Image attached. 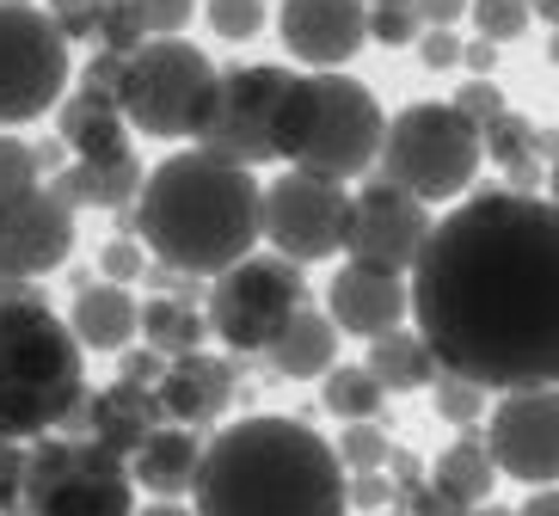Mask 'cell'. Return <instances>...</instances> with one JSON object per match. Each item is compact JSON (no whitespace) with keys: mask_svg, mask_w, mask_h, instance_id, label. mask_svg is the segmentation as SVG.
Listing matches in <instances>:
<instances>
[{"mask_svg":"<svg viewBox=\"0 0 559 516\" xmlns=\"http://www.w3.org/2000/svg\"><path fill=\"white\" fill-rule=\"evenodd\" d=\"M68 326L81 338V350H130V338L142 333V308L123 284H74V308H68Z\"/></svg>","mask_w":559,"mask_h":516,"instance_id":"cell-20","label":"cell"},{"mask_svg":"<svg viewBox=\"0 0 559 516\" xmlns=\"http://www.w3.org/2000/svg\"><path fill=\"white\" fill-rule=\"evenodd\" d=\"M203 13H210V32L228 44H247L264 32V0H210Z\"/></svg>","mask_w":559,"mask_h":516,"instance_id":"cell-34","label":"cell"},{"mask_svg":"<svg viewBox=\"0 0 559 516\" xmlns=\"http://www.w3.org/2000/svg\"><path fill=\"white\" fill-rule=\"evenodd\" d=\"M394 504V480L381 473V467H369V473H350V511H388Z\"/></svg>","mask_w":559,"mask_h":516,"instance_id":"cell-43","label":"cell"},{"mask_svg":"<svg viewBox=\"0 0 559 516\" xmlns=\"http://www.w3.org/2000/svg\"><path fill=\"white\" fill-rule=\"evenodd\" d=\"M425 240H430V209L412 191L376 179L350 197V228H345L350 265H376V271H400L406 277L418 265Z\"/></svg>","mask_w":559,"mask_h":516,"instance_id":"cell-13","label":"cell"},{"mask_svg":"<svg viewBox=\"0 0 559 516\" xmlns=\"http://www.w3.org/2000/svg\"><path fill=\"white\" fill-rule=\"evenodd\" d=\"M528 13H535V19H547V25L559 32V0H528Z\"/></svg>","mask_w":559,"mask_h":516,"instance_id":"cell-51","label":"cell"},{"mask_svg":"<svg viewBox=\"0 0 559 516\" xmlns=\"http://www.w3.org/2000/svg\"><path fill=\"white\" fill-rule=\"evenodd\" d=\"M547 56H554V62H559V32H554V44H547Z\"/></svg>","mask_w":559,"mask_h":516,"instance_id":"cell-55","label":"cell"},{"mask_svg":"<svg viewBox=\"0 0 559 516\" xmlns=\"http://www.w3.org/2000/svg\"><path fill=\"white\" fill-rule=\"evenodd\" d=\"M381 105L350 74H289V93L277 105V160L320 179H357L381 160Z\"/></svg>","mask_w":559,"mask_h":516,"instance_id":"cell-5","label":"cell"},{"mask_svg":"<svg viewBox=\"0 0 559 516\" xmlns=\"http://www.w3.org/2000/svg\"><path fill=\"white\" fill-rule=\"evenodd\" d=\"M332 326L338 333H357V338H381L394 333L400 320L412 314V289L400 271H376V265H345L332 277Z\"/></svg>","mask_w":559,"mask_h":516,"instance_id":"cell-17","label":"cell"},{"mask_svg":"<svg viewBox=\"0 0 559 516\" xmlns=\"http://www.w3.org/2000/svg\"><path fill=\"white\" fill-rule=\"evenodd\" d=\"M376 516H406V511H376Z\"/></svg>","mask_w":559,"mask_h":516,"instance_id":"cell-56","label":"cell"},{"mask_svg":"<svg viewBox=\"0 0 559 516\" xmlns=\"http://www.w3.org/2000/svg\"><path fill=\"white\" fill-rule=\"evenodd\" d=\"M430 485L443 492V499H455L461 511H474V504L492 499V485H498V461L492 449H486V436H461V443H449L443 455H437V467H430Z\"/></svg>","mask_w":559,"mask_h":516,"instance_id":"cell-25","label":"cell"},{"mask_svg":"<svg viewBox=\"0 0 559 516\" xmlns=\"http://www.w3.org/2000/svg\"><path fill=\"white\" fill-rule=\"evenodd\" d=\"M289 93V68L277 62H247L228 68L215 86L210 123H203L198 148L228 160V167H271L277 160V105Z\"/></svg>","mask_w":559,"mask_h":516,"instance_id":"cell-11","label":"cell"},{"mask_svg":"<svg viewBox=\"0 0 559 516\" xmlns=\"http://www.w3.org/2000/svg\"><path fill=\"white\" fill-rule=\"evenodd\" d=\"M37 148L32 142H19V135H0V197L19 191V184H37Z\"/></svg>","mask_w":559,"mask_h":516,"instance_id":"cell-37","label":"cell"},{"mask_svg":"<svg viewBox=\"0 0 559 516\" xmlns=\"http://www.w3.org/2000/svg\"><path fill=\"white\" fill-rule=\"evenodd\" d=\"M418 338L486 394L559 387V209L535 191H479L430 221L412 265Z\"/></svg>","mask_w":559,"mask_h":516,"instance_id":"cell-1","label":"cell"},{"mask_svg":"<svg viewBox=\"0 0 559 516\" xmlns=\"http://www.w3.org/2000/svg\"><path fill=\"white\" fill-rule=\"evenodd\" d=\"M135 516H198L191 504H179V499H154V504H142Z\"/></svg>","mask_w":559,"mask_h":516,"instance_id":"cell-50","label":"cell"},{"mask_svg":"<svg viewBox=\"0 0 559 516\" xmlns=\"http://www.w3.org/2000/svg\"><path fill=\"white\" fill-rule=\"evenodd\" d=\"M148 265H154V252L135 240V233H117V240H105V252H99V277L105 284H142L148 277Z\"/></svg>","mask_w":559,"mask_h":516,"instance_id":"cell-31","label":"cell"},{"mask_svg":"<svg viewBox=\"0 0 559 516\" xmlns=\"http://www.w3.org/2000/svg\"><path fill=\"white\" fill-rule=\"evenodd\" d=\"M332 449H338V461H345L350 473H369V467H388L394 443L381 436V424H376V418H357V424H345V436H338Z\"/></svg>","mask_w":559,"mask_h":516,"instance_id":"cell-30","label":"cell"},{"mask_svg":"<svg viewBox=\"0 0 559 516\" xmlns=\"http://www.w3.org/2000/svg\"><path fill=\"white\" fill-rule=\"evenodd\" d=\"M99 7L105 0H44V13L56 19L68 44H99Z\"/></svg>","mask_w":559,"mask_h":516,"instance_id":"cell-35","label":"cell"},{"mask_svg":"<svg viewBox=\"0 0 559 516\" xmlns=\"http://www.w3.org/2000/svg\"><path fill=\"white\" fill-rule=\"evenodd\" d=\"M68 81H74V56L56 19L44 7L0 0V130L56 111L68 99Z\"/></svg>","mask_w":559,"mask_h":516,"instance_id":"cell-10","label":"cell"},{"mask_svg":"<svg viewBox=\"0 0 559 516\" xmlns=\"http://www.w3.org/2000/svg\"><path fill=\"white\" fill-rule=\"evenodd\" d=\"M135 240L154 265L185 277H222L264 240V184L247 167H228L203 148L166 154L142 179L135 197Z\"/></svg>","mask_w":559,"mask_h":516,"instance_id":"cell-3","label":"cell"},{"mask_svg":"<svg viewBox=\"0 0 559 516\" xmlns=\"http://www.w3.org/2000/svg\"><path fill=\"white\" fill-rule=\"evenodd\" d=\"M203 338H210V314H203L198 301H179V296L142 301V345L160 350L166 363L185 357V350H203Z\"/></svg>","mask_w":559,"mask_h":516,"instance_id":"cell-27","label":"cell"},{"mask_svg":"<svg viewBox=\"0 0 559 516\" xmlns=\"http://www.w3.org/2000/svg\"><path fill=\"white\" fill-rule=\"evenodd\" d=\"M160 424H166V412H160V394H154V387L111 382V387H99V394H86V406L74 412V424H68V431L93 436L99 449H111V455H123V461H130V455L142 449Z\"/></svg>","mask_w":559,"mask_h":516,"instance_id":"cell-18","label":"cell"},{"mask_svg":"<svg viewBox=\"0 0 559 516\" xmlns=\"http://www.w3.org/2000/svg\"><path fill=\"white\" fill-rule=\"evenodd\" d=\"M160 412L166 424H185V431H210L215 418L234 406V363L228 357H210V350H185L173 357L160 375Z\"/></svg>","mask_w":559,"mask_h":516,"instance_id":"cell-19","label":"cell"},{"mask_svg":"<svg viewBox=\"0 0 559 516\" xmlns=\"http://www.w3.org/2000/svg\"><path fill=\"white\" fill-rule=\"evenodd\" d=\"M449 105H455V111L467 117L474 130H486V123H498V117L510 111V105H504V93H498L492 81H479V74H474V81H467V86H461V93H455V99H449Z\"/></svg>","mask_w":559,"mask_h":516,"instance_id":"cell-36","label":"cell"},{"mask_svg":"<svg viewBox=\"0 0 559 516\" xmlns=\"http://www.w3.org/2000/svg\"><path fill=\"white\" fill-rule=\"evenodd\" d=\"M264 363L277 369V375H289V382H313V375H326V369L338 363V326H332V314L301 308V314L271 338Z\"/></svg>","mask_w":559,"mask_h":516,"instance_id":"cell-24","label":"cell"},{"mask_svg":"<svg viewBox=\"0 0 559 516\" xmlns=\"http://www.w3.org/2000/svg\"><path fill=\"white\" fill-rule=\"evenodd\" d=\"M19 7H37V0H19Z\"/></svg>","mask_w":559,"mask_h":516,"instance_id":"cell-57","label":"cell"},{"mask_svg":"<svg viewBox=\"0 0 559 516\" xmlns=\"http://www.w3.org/2000/svg\"><path fill=\"white\" fill-rule=\"evenodd\" d=\"M461 516H510V511H492V504H474V511H461Z\"/></svg>","mask_w":559,"mask_h":516,"instance_id":"cell-53","label":"cell"},{"mask_svg":"<svg viewBox=\"0 0 559 516\" xmlns=\"http://www.w3.org/2000/svg\"><path fill=\"white\" fill-rule=\"evenodd\" d=\"M19 516H135V473L93 436L56 431L25 443Z\"/></svg>","mask_w":559,"mask_h":516,"instance_id":"cell-7","label":"cell"},{"mask_svg":"<svg viewBox=\"0 0 559 516\" xmlns=\"http://www.w3.org/2000/svg\"><path fill=\"white\" fill-rule=\"evenodd\" d=\"M400 504H406V516H461V504L443 499V492H437L430 480L406 485V492H400Z\"/></svg>","mask_w":559,"mask_h":516,"instance_id":"cell-44","label":"cell"},{"mask_svg":"<svg viewBox=\"0 0 559 516\" xmlns=\"http://www.w3.org/2000/svg\"><path fill=\"white\" fill-rule=\"evenodd\" d=\"M486 449L498 473L523 485H559V387L504 394L486 418Z\"/></svg>","mask_w":559,"mask_h":516,"instance_id":"cell-14","label":"cell"},{"mask_svg":"<svg viewBox=\"0 0 559 516\" xmlns=\"http://www.w3.org/2000/svg\"><path fill=\"white\" fill-rule=\"evenodd\" d=\"M547 203H554V209H559V160H554V167H547Z\"/></svg>","mask_w":559,"mask_h":516,"instance_id":"cell-52","label":"cell"},{"mask_svg":"<svg viewBox=\"0 0 559 516\" xmlns=\"http://www.w3.org/2000/svg\"><path fill=\"white\" fill-rule=\"evenodd\" d=\"M461 62H467V68L479 74V81H486V74L498 68V44H486V37H474V44H461Z\"/></svg>","mask_w":559,"mask_h":516,"instance_id":"cell-47","label":"cell"},{"mask_svg":"<svg viewBox=\"0 0 559 516\" xmlns=\"http://www.w3.org/2000/svg\"><path fill=\"white\" fill-rule=\"evenodd\" d=\"M142 160L130 154H111V160H68L62 172H56V191H62L68 209H135V197H142Z\"/></svg>","mask_w":559,"mask_h":516,"instance_id":"cell-22","label":"cell"},{"mask_svg":"<svg viewBox=\"0 0 559 516\" xmlns=\"http://www.w3.org/2000/svg\"><path fill=\"white\" fill-rule=\"evenodd\" d=\"M198 516H350V467L301 418H240L203 443Z\"/></svg>","mask_w":559,"mask_h":516,"instance_id":"cell-2","label":"cell"},{"mask_svg":"<svg viewBox=\"0 0 559 516\" xmlns=\"http://www.w3.org/2000/svg\"><path fill=\"white\" fill-rule=\"evenodd\" d=\"M308 308V277L296 259L283 252H247L240 265H228L222 277H210L203 314L210 333L234 350V357H264L271 338Z\"/></svg>","mask_w":559,"mask_h":516,"instance_id":"cell-9","label":"cell"},{"mask_svg":"<svg viewBox=\"0 0 559 516\" xmlns=\"http://www.w3.org/2000/svg\"><path fill=\"white\" fill-rule=\"evenodd\" d=\"M412 13H418L425 32H449V25L467 13V0H412Z\"/></svg>","mask_w":559,"mask_h":516,"instance_id":"cell-45","label":"cell"},{"mask_svg":"<svg viewBox=\"0 0 559 516\" xmlns=\"http://www.w3.org/2000/svg\"><path fill=\"white\" fill-rule=\"evenodd\" d=\"M437 412L449 418V424H461V431H474L479 412H486V387L467 382V375H437Z\"/></svg>","mask_w":559,"mask_h":516,"instance_id":"cell-32","label":"cell"},{"mask_svg":"<svg viewBox=\"0 0 559 516\" xmlns=\"http://www.w3.org/2000/svg\"><path fill=\"white\" fill-rule=\"evenodd\" d=\"M345 228H350V191L338 179L289 167L283 179L264 184V240L283 259L320 265L332 252H345Z\"/></svg>","mask_w":559,"mask_h":516,"instance_id":"cell-12","label":"cell"},{"mask_svg":"<svg viewBox=\"0 0 559 516\" xmlns=\"http://www.w3.org/2000/svg\"><path fill=\"white\" fill-rule=\"evenodd\" d=\"M418 32H425V25H418L412 7H369V37L388 44V50H394V44H412Z\"/></svg>","mask_w":559,"mask_h":516,"instance_id":"cell-40","label":"cell"},{"mask_svg":"<svg viewBox=\"0 0 559 516\" xmlns=\"http://www.w3.org/2000/svg\"><path fill=\"white\" fill-rule=\"evenodd\" d=\"M203 443L210 436L185 431V424H160V431L130 455V473L148 499H185L198 485V467H203Z\"/></svg>","mask_w":559,"mask_h":516,"instance_id":"cell-21","label":"cell"},{"mask_svg":"<svg viewBox=\"0 0 559 516\" xmlns=\"http://www.w3.org/2000/svg\"><path fill=\"white\" fill-rule=\"evenodd\" d=\"M479 148L492 154L504 172L523 167V160H542V154H535V123H528V117H516V111H504L498 123H486V130H479Z\"/></svg>","mask_w":559,"mask_h":516,"instance_id":"cell-29","label":"cell"},{"mask_svg":"<svg viewBox=\"0 0 559 516\" xmlns=\"http://www.w3.org/2000/svg\"><path fill=\"white\" fill-rule=\"evenodd\" d=\"M277 37L308 74H332L369 44V7L362 0H283Z\"/></svg>","mask_w":559,"mask_h":516,"instance_id":"cell-16","label":"cell"},{"mask_svg":"<svg viewBox=\"0 0 559 516\" xmlns=\"http://www.w3.org/2000/svg\"><path fill=\"white\" fill-rule=\"evenodd\" d=\"M369 375H376L388 394H412V387H430L437 375H443V363L430 357V345L418 333H381V338H369Z\"/></svg>","mask_w":559,"mask_h":516,"instance_id":"cell-26","label":"cell"},{"mask_svg":"<svg viewBox=\"0 0 559 516\" xmlns=\"http://www.w3.org/2000/svg\"><path fill=\"white\" fill-rule=\"evenodd\" d=\"M74 252V209L62 203L56 184H19L0 197V265L19 277H50Z\"/></svg>","mask_w":559,"mask_h":516,"instance_id":"cell-15","label":"cell"},{"mask_svg":"<svg viewBox=\"0 0 559 516\" xmlns=\"http://www.w3.org/2000/svg\"><path fill=\"white\" fill-rule=\"evenodd\" d=\"M467 13H474L486 44H510L528 32V0H467Z\"/></svg>","mask_w":559,"mask_h":516,"instance_id":"cell-33","label":"cell"},{"mask_svg":"<svg viewBox=\"0 0 559 516\" xmlns=\"http://www.w3.org/2000/svg\"><path fill=\"white\" fill-rule=\"evenodd\" d=\"M516 516H559V485H542V492H535Z\"/></svg>","mask_w":559,"mask_h":516,"instance_id":"cell-49","label":"cell"},{"mask_svg":"<svg viewBox=\"0 0 559 516\" xmlns=\"http://www.w3.org/2000/svg\"><path fill=\"white\" fill-rule=\"evenodd\" d=\"M479 154V130L455 105H406L381 135V179L418 203H449L474 184Z\"/></svg>","mask_w":559,"mask_h":516,"instance_id":"cell-8","label":"cell"},{"mask_svg":"<svg viewBox=\"0 0 559 516\" xmlns=\"http://www.w3.org/2000/svg\"><path fill=\"white\" fill-rule=\"evenodd\" d=\"M135 13L148 25V37H185L191 13H198V0H135Z\"/></svg>","mask_w":559,"mask_h":516,"instance_id":"cell-38","label":"cell"},{"mask_svg":"<svg viewBox=\"0 0 559 516\" xmlns=\"http://www.w3.org/2000/svg\"><path fill=\"white\" fill-rule=\"evenodd\" d=\"M19 499H25V443L0 436V516H19Z\"/></svg>","mask_w":559,"mask_h":516,"instance_id":"cell-39","label":"cell"},{"mask_svg":"<svg viewBox=\"0 0 559 516\" xmlns=\"http://www.w3.org/2000/svg\"><path fill=\"white\" fill-rule=\"evenodd\" d=\"M222 68L185 44V37H148L135 56H123V86L117 105L130 117V130L160 135V142H198L210 123Z\"/></svg>","mask_w":559,"mask_h":516,"instance_id":"cell-6","label":"cell"},{"mask_svg":"<svg viewBox=\"0 0 559 516\" xmlns=\"http://www.w3.org/2000/svg\"><path fill=\"white\" fill-rule=\"evenodd\" d=\"M86 406V350L44 296L0 301V436L37 443Z\"/></svg>","mask_w":559,"mask_h":516,"instance_id":"cell-4","label":"cell"},{"mask_svg":"<svg viewBox=\"0 0 559 516\" xmlns=\"http://www.w3.org/2000/svg\"><path fill=\"white\" fill-rule=\"evenodd\" d=\"M32 296H44V289H37L32 277H19V271L0 265V301H32Z\"/></svg>","mask_w":559,"mask_h":516,"instance_id":"cell-48","label":"cell"},{"mask_svg":"<svg viewBox=\"0 0 559 516\" xmlns=\"http://www.w3.org/2000/svg\"><path fill=\"white\" fill-rule=\"evenodd\" d=\"M117 86H123V56H117V50H93V62L81 68V86H74V93L117 99Z\"/></svg>","mask_w":559,"mask_h":516,"instance_id":"cell-41","label":"cell"},{"mask_svg":"<svg viewBox=\"0 0 559 516\" xmlns=\"http://www.w3.org/2000/svg\"><path fill=\"white\" fill-rule=\"evenodd\" d=\"M160 375H166V357L160 350H117V382H135V387H160Z\"/></svg>","mask_w":559,"mask_h":516,"instance_id":"cell-42","label":"cell"},{"mask_svg":"<svg viewBox=\"0 0 559 516\" xmlns=\"http://www.w3.org/2000/svg\"><path fill=\"white\" fill-rule=\"evenodd\" d=\"M362 7H412V0H362Z\"/></svg>","mask_w":559,"mask_h":516,"instance_id":"cell-54","label":"cell"},{"mask_svg":"<svg viewBox=\"0 0 559 516\" xmlns=\"http://www.w3.org/2000/svg\"><path fill=\"white\" fill-rule=\"evenodd\" d=\"M56 135L74 160H111L130 154V117L117 99H93V93H68L56 105Z\"/></svg>","mask_w":559,"mask_h":516,"instance_id":"cell-23","label":"cell"},{"mask_svg":"<svg viewBox=\"0 0 559 516\" xmlns=\"http://www.w3.org/2000/svg\"><path fill=\"white\" fill-rule=\"evenodd\" d=\"M418 56H425V68H455L461 62V37L455 32H425L418 37Z\"/></svg>","mask_w":559,"mask_h":516,"instance_id":"cell-46","label":"cell"},{"mask_svg":"<svg viewBox=\"0 0 559 516\" xmlns=\"http://www.w3.org/2000/svg\"><path fill=\"white\" fill-rule=\"evenodd\" d=\"M320 382H326V387H320L326 412L345 418V424H357V418H376V412H381V394H388V387H381L369 369H357V363H332Z\"/></svg>","mask_w":559,"mask_h":516,"instance_id":"cell-28","label":"cell"}]
</instances>
